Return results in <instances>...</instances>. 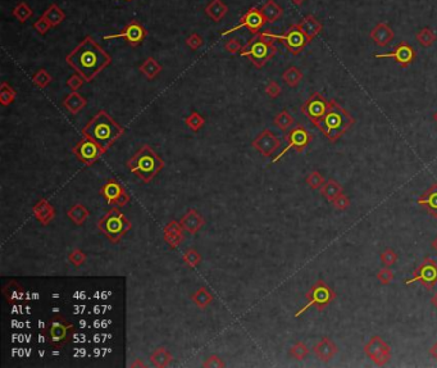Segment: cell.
I'll return each instance as SVG.
<instances>
[{
	"label": "cell",
	"mask_w": 437,
	"mask_h": 368,
	"mask_svg": "<svg viewBox=\"0 0 437 368\" xmlns=\"http://www.w3.org/2000/svg\"><path fill=\"white\" fill-rule=\"evenodd\" d=\"M203 367H207V368H223L226 367V363H224L222 359L216 354H212L209 355L203 363Z\"/></svg>",
	"instance_id": "53"
},
{
	"label": "cell",
	"mask_w": 437,
	"mask_h": 368,
	"mask_svg": "<svg viewBox=\"0 0 437 368\" xmlns=\"http://www.w3.org/2000/svg\"><path fill=\"white\" fill-rule=\"evenodd\" d=\"M272 37L275 39V41H280L282 44L287 47V50L294 55H298L300 51L305 47V45L309 44L310 40H309L306 35L303 32V30L300 28L299 24H294L291 27L286 31L285 34L282 35H275L272 34Z\"/></svg>",
	"instance_id": "12"
},
{
	"label": "cell",
	"mask_w": 437,
	"mask_h": 368,
	"mask_svg": "<svg viewBox=\"0 0 437 368\" xmlns=\"http://www.w3.org/2000/svg\"><path fill=\"white\" fill-rule=\"evenodd\" d=\"M312 138H313L312 134L305 129L304 126L298 125L295 126V127H292L291 130H288V131L285 134V140L286 142H287V145H286V148L284 149V150H281L280 154H277L275 158L272 159V163L278 162V161L285 156L288 150H291V149L292 150H295L296 153L304 152L305 148H306V146L310 144V141H312Z\"/></svg>",
	"instance_id": "9"
},
{
	"label": "cell",
	"mask_w": 437,
	"mask_h": 368,
	"mask_svg": "<svg viewBox=\"0 0 437 368\" xmlns=\"http://www.w3.org/2000/svg\"><path fill=\"white\" fill-rule=\"evenodd\" d=\"M431 248H432V249H434L435 252L437 253V235H436V237L432 240V243H431Z\"/></svg>",
	"instance_id": "60"
},
{
	"label": "cell",
	"mask_w": 437,
	"mask_h": 368,
	"mask_svg": "<svg viewBox=\"0 0 437 368\" xmlns=\"http://www.w3.org/2000/svg\"><path fill=\"white\" fill-rule=\"evenodd\" d=\"M261 12L263 14V17L265 18V21H267V23H273L278 18H281V16L284 14L282 8L276 3L275 0H268L267 3L261 8Z\"/></svg>",
	"instance_id": "29"
},
{
	"label": "cell",
	"mask_w": 437,
	"mask_h": 368,
	"mask_svg": "<svg viewBox=\"0 0 437 368\" xmlns=\"http://www.w3.org/2000/svg\"><path fill=\"white\" fill-rule=\"evenodd\" d=\"M228 7L222 1V0H212L207 7H205V13L216 22H219L222 18L227 14Z\"/></svg>",
	"instance_id": "31"
},
{
	"label": "cell",
	"mask_w": 437,
	"mask_h": 368,
	"mask_svg": "<svg viewBox=\"0 0 437 368\" xmlns=\"http://www.w3.org/2000/svg\"><path fill=\"white\" fill-rule=\"evenodd\" d=\"M180 223L183 230L194 236L203 229V226L205 225V218L197 209L191 208L183 214L182 218L180 220Z\"/></svg>",
	"instance_id": "21"
},
{
	"label": "cell",
	"mask_w": 437,
	"mask_h": 368,
	"mask_svg": "<svg viewBox=\"0 0 437 368\" xmlns=\"http://www.w3.org/2000/svg\"><path fill=\"white\" fill-rule=\"evenodd\" d=\"M3 294L7 299L8 304H16L26 299V291L23 286L18 284L17 281H9L5 286L3 287Z\"/></svg>",
	"instance_id": "25"
},
{
	"label": "cell",
	"mask_w": 437,
	"mask_h": 368,
	"mask_svg": "<svg viewBox=\"0 0 437 368\" xmlns=\"http://www.w3.org/2000/svg\"><path fill=\"white\" fill-rule=\"evenodd\" d=\"M51 81H53V77H51V74L49 73L45 68L39 69V71L32 76V82H34L35 86H38L39 89L48 88Z\"/></svg>",
	"instance_id": "42"
},
{
	"label": "cell",
	"mask_w": 437,
	"mask_h": 368,
	"mask_svg": "<svg viewBox=\"0 0 437 368\" xmlns=\"http://www.w3.org/2000/svg\"><path fill=\"white\" fill-rule=\"evenodd\" d=\"M276 53L277 47L275 45V39L272 37V32L267 30L264 32H258L251 37L244 45L240 55L249 58L254 67L262 68L275 57Z\"/></svg>",
	"instance_id": "5"
},
{
	"label": "cell",
	"mask_w": 437,
	"mask_h": 368,
	"mask_svg": "<svg viewBox=\"0 0 437 368\" xmlns=\"http://www.w3.org/2000/svg\"><path fill=\"white\" fill-rule=\"evenodd\" d=\"M185 123L193 132H199L205 125V119L197 112H191L190 115H187L185 118Z\"/></svg>",
	"instance_id": "41"
},
{
	"label": "cell",
	"mask_w": 437,
	"mask_h": 368,
	"mask_svg": "<svg viewBox=\"0 0 437 368\" xmlns=\"http://www.w3.org/2000/svg\"><path fill=\"white\" fill-rule=\"evenodd\" d=\"M328 105L329 101L326 100L319 92H314L310 98L306 99V100L303 103L302 108L300 109H302L303 113L312 121L313 125L315 126L321 119H322L323 115H326V112L328 109Z\"/></svg>",
	"instance_id": "17"
},
{
	"label": "cell",
	"mask_w": 437,
	"mask_h": 368,
	"mask_svg": "<svg viewBox=\"0 0 437 368\" xmlns=\"http://www.w3.org/2000/svg\"><path fill=\"white\" fill-rule=\"evenodd\" d=\"M251 146L263 157H272L281 146V140L269 129H265L251 142Z\"/></svg>",
	"instance_id": "18"
},
{
	"label": "cell",
	"mask_w": 437,
	"mask_h": 368,
	"mask_svg": "<svg viewBox=\"0 0 437 368\" xmlns=\"http://www.w3.org/2000/svg\"><path fill=\"white\" fill-rule=\"evenodd\" d=\"M185 41H186V45L190 47L191 50H197L204 43L203 37L200 36L199 34H197V32H194V34H191L190 36H187Z\"/></svg>",
	"instance_id": "51"
},
{
	"label": "cell",
	"mask_w": 437,
	"mask_h": 368,
	"mask_svg": "<svg viewBox=\"0 0 437 368\" xmlns=\"http://www.w3.org/2000/svg\"><path fill=\"white\" fill-rule=\"evenodd\" d=\"M305 298H306V304L295 313L296 318L300 317L303 313H305L309 308L312 307L317 308L319 312H322L325 308L328 307L329 304L335 300L336 293L332 287L326 284L325 281L318 280L306 291Z\"/></svg>",
	"instance_id": "8"
},
{
	"label": "cell",
	"mask_w": 437,
	"mask_h": 368,
	"mask_svg": "<svg viewBox=\"0 0 437 368\" xmlns=\"http://www.w3.org/2000/svg\"><path fill=\"white\" fill-rule=\"evenodd\" d=\"M376 277H377V280L381 282V285H383V286H387V285L391 284L393 278H395V274H393L391 268L385 266V267L380 268V270L377 271Z\"/></svg>",
	"instance_id": "46"
},
{
	"label": "cell",
	"mask_w": 437,
	"mask_h": 368,
	"mask_svg": "<svg viewBox=\"0 0 437 368\" xmlns=\"http://www.w3.org/2000/svg\"><path fill=\"white\" fill-rule=\"evenodd\" d=\"M244 45L241 44V41L239 39H230V40L226 43L224 45V49L226 51H228L230 54H236V53H240L242 50Z\"/></svg>",
	"instance_id": "55"
},
{
	"label": "cell",
	"mask_w": 437,
	"mask_h": 368,
	"mask_svg": "<svg viewBox=\"0 0 437 368\" xmlns=\"http://www.w3.org/2000/svg\"><path fill=\"white\" fill-rule=\"evenodd\" d=\"M341 193H344L341 184L333 179L327 180L321 187V195L329 203H332Z\"/></svg>",
	"instance_id": "28"
},
{
	"label": "cell",
	"mask_w": 437,
	"mask_h": 368,
	"mask_svg": "<svg viewBox=\"0 0 437 368\" xmlns=\"http://www.w3.org/2000/svg\"><path fill=\"white\" fill-rule=\"evenodd\" d=\"M12 14H13V17L16 18V20L20 21L21 23H24L28 18L32 17L34 12H32V9H31L30 7H28L27 3L22 1V3H18L17 5L13 8Z\"/></svg>",
	"instance_id": "40"
},
{
	"label": "cell",
	"mask_w": 437,
	"mask_h": 368,
	"mask_svg": "<svg viewBox=\"0 0 437 368\" xmlns=\"http://www.w3.org/2000/svg\"><path fill=\"white\" fill-rule=\"evenodd\" d=\"M86 259H87L86 254L80 249L72 250V253L68 255V260H69V263L73 264L76 268L81 267L82 264H85Z\"/></svg>",
	"instance_id": "49"
},
{
	"label": "cell",
	"mask_w": 437,
	"mask_h": 368,
	"mask_svg": "<svg viewBox=\"0 0 437 368\" xmlns=\"http://www.w3.org/2000/svg\"><path fill=\"white\" fill-rule=\"evenodd\" d=\"M355 119L336 100H329L328 109L322 119L315 125L331 142H336L354 125Z\"/></svg>",
	"instance_id": "4"
},
{
	"label": "cell",
	"mask_w": 437,
	"mask_h": 368,
	"mask_svg": "<svg viewBox=\"0 0 437 368\" xmlns=\"http://www.w3.org/2000/svg\"><path fill=\"white\" fill-rule=\"evenodd\" d=\"M417 39L423 46H431V45L434 44V41L436 40V35L430 28H423V30H420L418 32Z\"/></svg>",
	"instance_id": "48"
},
{
	"label": "cell",
	"mask_w": 437,
	"mask_h": 368,
	"mask_svg": "<svg viewBox=\"0 0 437 368\" xmlns=\"http://www.w3.org/2000/svg\"><path fill=\"white\" fill-rule=\"evenodd\" d=\"M84 82H86L85 80H84V77H82V76H80L78 73H75V74H72L71 77L67 80V86L71 89L72 92H77L78 89L81 88L82 85H84Z\"/></svg>",
	"instance_id": "54"
},
{
	"label": "cell",
	"mask_w": 437,
	"mask_h": 368,
	"mask_svg": "<svg viewBox=\"0 0 437 368\" xmlns=\"http://www.w3.org/2000/svg\"><path fill=\"white\" fill-rule=\"evenodd\" d=\"M72 153H73L76 156V158H77L82 164H85L86 167L92 166L94 163H96V161H98L103 154H105L104 150H103L95 141H92V140H90V138H84L82 140H80V141L73 146Z\"/></svg>",
	"instance_id": "14"
},
{
	"label": "cell",
	"mask_w": 437,
	"mask_h": 368,
	"mask_svg": "<svg viewBox=\"0 0 437 368\" xmlns=\"http://www.w3.org/2000/svg\"><path fill=\"white\" fill-rule=\"evenodd\" d=\"M419 282L428 291L432 290L437 284V263L431 258H424L423 262L418 266L413 272V277L407 280L404 284L412 285Z\"/></svg>",
	"instance_id": "11"
},
{
	"label": "cell",
	"mask_w": 437,
	"mask_h": 368,
	"mask_svg": "<svg viewBox=\"0 0 437 368\" xmlns=\"http://www.w3.org/2000/svg\"><path fill=\"white\" fill-rule=\"evenodd\" d=\"M191 300L200 309H205L209 307L212 301H213V295L208 290L207 287H199L193 295H191Z\"/></svg>",
	"instance_id": "35"
},
{
	"label": "cell",
	"mask_w": 437,
	"mask_h": 368,
	"mask_svg": "<svg viewBox=\"0 0 437 368\" xmlns=\"http://www.w3.org/2000/svg\"><path fill=\"white\" fill-rule=\"evenodd\" d=\"M67 65L86 82H91L103 69L112 63V58L92 36H85L80 44L66 55Z\"/></svg>",
	"instance_id": "1"
},
{
	"label": "cell",
	"mask_w": 437,
	"mask_h": 368,
	"mask_svg": "<svg viewBox=\"0 0 437 368\" xmlns=\"http://www.w3.org/2000/svg\"><path fill=\"white\" fill-rule=\"evenodd\" d=\"M99 193L104 198L107 204L115 208H122L131 202V195L117 179L105 180Z\"/></svg>",
	"instance_id": "10"
},
{
	"label": "cell",
	"mask_w": 437,
	"mask_h": 368,
	"mask_svg": "<svg viewBox=\"0 0 437 368\" xmlns=\"http://www.w3.org/2000/svg\"><path fill=\"white\" fill-rule=\"evenodd\" d=\"M418 206L423 207L424 209L431 217L437 218V183L432 185L424 191L417 200Z\"/></svg>",
	"instance_id": "24"
},
{
	"label": "cell",
	"mask_w": 437,
	"mask_h": 368,
	"mask_svg": "<svg viewBox=\"0 0 437 368\" xmlns=\"http://www.w3.org/2000/svg\"><path fill=\"white\" fill-rule=\"evenodd\" d=\"M265 23H267V21H265V18L263 17L261 9H259V8L253 7L247 10L246 13L240 18V22H239L238 26H235V27L230 28L228 31L222 32V36L232 34L235 31L240 30V28H246L247 31H250L251 34L255 35L258 34V32H261L262 27H263Z\"/></svg>",
	"instance_id": "16"
},
{
	"label": "cell",
	"mask_w": 437,
	"mask_h": 368,
	"mask_svg": "<svg viewBox=\"0 0 437 368\" xmlns=\"http://www.w3.org/2000/svg\"><path fill=\"white\" fill-rule=\"evenodd\" d=\"M313 353H314L315 357H317L319 361L325 362V363H328V362L331 361V359H333V357L339 353V346H337L328 336H323V338L319 339L318 343L314 345Z\"/></svg>",
	"instance_id": "20"
},
{
	"label": "cell",
	"mask_w": 437,
	"mask_h": 368,
	"mask_svg": "<svg viewBox=\"0 0 437 368\" xmlns=\"http://www.w3.org/2000/svg\"><path fill=\"white\" fill-rule=\"evenodd\" d=\"M281 77L282 80H284V82H286L290 88H296V86L300 84V81L303 80V72L300 71L298 67H294V66H292V67L287 68V69L282 73Z\"/></svg>",
	"instance_id": "38"
},
{
	"label": "cell",
	"mask_w": 437,
	"mask_h": 368,
	"mask_svg": "<svg viewBox=\"0 0 437 368\" xmlns=\"http://www.w3.org/2000/svg\"><path fill=\"white\" fill-rule=\"evenodd\" d=\"M67 216L72 222L75 223V225L82 226V225L86 222V220L88 218V216H90V212H88V209L85 206H82V204L77 203V204H75V206L72 207L71 209L68 210Z\"/></svg>",
	"instance_id": "34"
},
{
	"label": "cell",
	"mask_w": 437,
	"mask_h": 368,
	"mask_svg": "<svg viewBox=\"0 0 437 368\" xmlns=\"http://www.w3.org/2000/svg\"><path fill=\"white\" fill-rule=\"evenodd\" d=\"M393 34L391 28L385 23H378L371 32V39L380 46H385L393 40Z\"/></svg>",
	"instance_id": "27"
},
{
	"label": "cell",
	"mask_w": 437,
	"mask_h": 368,
	"mask_svg": "<svg viewBox=\"0 0 437 368\" xmlns=\"http://www.w3.org/2000/svg\"><path fill=\"white\" fill-rule=\"evenodd\" d=\"M310 353V349L308 348V345L303 343V341H296L291 348H290V355L292 358L296 359V361H303L309 355Z\"/></svg>",
	"instance_id": "43"
},
{
	"label": "cell",
	"mask_w": 437,
	"mask_h": 368,
	"mask_svg": "<svg viewBox=\"0 0 437 368\" xmlns=\"http://www.w3.org/2000/svg\"><path fill=\"white\" fill-rule=\"evenodd\" d=\"M126 167L143 183L149 184L164 168V161L152 146L145 144L126 162Z\"/></svg>",
	"instance_id": "3"
},
{
	"label": "cell",
	"mask_w": 437,
	"mask_h": 368,
	"mask_svg": "<svg viewBox=\"0 0 437 368\" xmlns=\"http://www.w3.org/2000/svg\"><path fill=\"white\" fill-rule=\"evenodd\" d=\"M332 204H333V207H335L336 209L342 210V212H344V210H346L350 207L349 196L345 195V194H344V193H341L339 196H337V198H336L335 200H333Z\"/></svg>",
	"instance_id": "52"
},
{
	"label": "cell",
	"mask_w": 437,
	"mask_h": 368,
	"mask_svg": "<svg viewBox=\"0 0 437 368\" xmlns=\"http://www.w3.org/2000/svg\"><path fill=\"white\" fill-rule=\"evenodd\" d=\"M43 16L49 21V23H50L53 27L59 26V24L66 20V13L61 9V8L58 7L57 4H51L50 7L43 13Z\"/></svg>",
	"instance_id": "36"
},
{
	"label": "cell",
	"mask_w": 437,
	"mask_h": 368,
	"mask_svg": "<svg viewBox=\"0 0 437 368\" xmlns=\"http://www.w3.org/2000/svg\"><path fill=\"white\" fill-rule=\"evenodd\" d=\"M273 123H275L282 132H287L288 130L294 126L295 119L294 117L288 113L287 109H282L280 113H277V115H276L275 118H273Z\"/></svg>",
	"instance_id": "37"
},
{
	"label": "cell",
	"mask_w": 437,
	"mask_h": 368,
	"mask_svg": "<svg viewBox=\"0 0 437 368\" xmlns=\"http://www.w3.org/2000/svg\"><path fill=\"white\" fill-rule=\"evenodd\" d=\"M305 183H306V185L312 190H321V187H322L326 181L322 173L315 169V171H312V172L305 177Z\"/></svg>",
	"instance_id": "44"
},
{
	"label": "cell",
	"mask_w": 437,
	"mask_h": 368,
	"mask_svg": "<svg viewBox=\"0 0 437 368\" xmlns=\"http://www.w3.org/2000/svg\"><path fill=\"white\" fill-rule=\"evenodd\" d=\"M32 214L36 218L38 222H40L43 226H48L51 221L57 216L55 208L49 203L48 199H40L34 207H32Z\"/></svg>",
	"instance_id": "22"
},
{
	"label": "cell",
	"mask_w": 437,
	"mask_h": 368,
	"mask_svg": "<svg viewBox=\"0 0 437 368\" xmlns=\"http://www.w3.org/2000/svg\"><path fill=\"white\" fill-rule=\"evenodd\" d=\"M291 1L294 4H296V5H300V4H302L303 1H304V0H291Z\"/></svg>",
	"instance_id": "61"
},
{
	"label": "cell",
	"mask_w": 437,
	"mask_h": 368,
	"mask_svg": "<svg viewBox=\"0 0 437 368\" xmlns=\"http://www.w3.org/2000/svg\"><path fill=\"white\" fill-rule=\"evenodd\" d=\"M431 304H432V305H434V307L437 309V291H436V294L431 298Z\"/></svg>",
	"instance_id": "59"
},
{
	"label": "cell",
	"mask_w": 437,
	"mask_h": 368,
	"mask_svg": "<svg viewBox=\"0 0 437 368\" xmlns=\"http://www.w3.org/2000/svg\"><path fill=\"white\" fill-rule=\"evenodd\" d=\"M96 226L98 230L113 244H118L122 237L126 236V233L132 229L131 222L126 218L119 208L115 207L99 218Z\"/></svg>",
	"instance_id": "6"
},
{
	"label": "cell",
	"mask_w": 437,
	"mask_h": 368,
	"mask_svg": "<svg viewBox=\"0 0 437 368\" xmlns=\"http://www.w3.org/2000/svg\"><path fill=\"white\" fill-rule=\"evenodd\" d=\"M130 367H133V368H136V367L146 368V367H148V365H145V363H144V362L140 361V359H136V361L133 362V363H131V365H130Z\"/></svg>",
	"instance_id": "57"
},
{
	"label": "cell",
	"mask_w": 437,
	"mask_h": 368,
	"mask_svg": "<svg viewBox=\"0 0 437 368\" xmlns=\"http://www.w3.org/2000/svg\"><path fill=\"white\" fill-rule=\"evenodd\" d=\"M183 231L185 230H183L182 226H181L180 221H170V222L164 226V229H163L164 241H166L172 249H176V248L180 247V244L182 243Z\"/></svg>",
	"instance_id": "23"
},
{
	"label": "cell",
	"mask_w": 437,
	"mask_h": 368,
	"mask_svg": "<svg viewBox=\"0 0 437 368\" xmlns=\"http://www.w3.org/2000/svg\"><path fill=\"white\" fill-rule=\"evenodd\" d=\"M148 36V31L137 20H131L125 27L121 30V32L113 35L104 36V40H112V39H125L132 47L139 46Z\"/></svg>",
	"instance_id": "15"
},
{
	"label": "cell",
	"mask_w": 437,
	"mask_h": 368,
	"mask_svg": "<svg viewBox=\"0 0 437 368\" xmlns=\"http://www.w3.org/2000/svg\"><path fill=\"white\" fill-rule=\"evenodd\" d=\"M380 259L382 262L383 266H386V267H391L393 264L396 263L397 259H399V255H397L396 252H393L391 248H386V249L383 250L382 253L380 255Z\"/></svg>",
	"instance_id": "47"
},
{
	"label": "cell",
	"mask_w": 437,
	"mask_h": 368,
	"mask_svg": "<svg viewBox=\"0 0 437 368\" xmlns=\"http://www.w3.org/2000/svg\"><path fill=\"white\" fill-rule=\"evenodd\" d=\"M75 324L67 321L65 317H53L45 324L43 330V336L46 339L49 345L54 348H63L69 343L75 334Z\"/></svg>",
	"instance_id": "7"
},
{
	"label": "cell",
	"mask_w": 437,
	"mask_h": 368,
	"mask_svg": "<svg viewBox=\"0 0 437 368\" xmlns=\"http://www.w3.org/2000/svg\"><path fill=\"white\" fill-rule=\"evenodd\" d=\"M81 134L84 138L95 141L107 153L117 140L122 138L125 129L108 115V112L102 109L86 123Z\"/></svg>",
	"instance_id": "2"
},
{
	"label": "cell",
	"mask_w": 437,
	"mask_h": 368,
	"mask_svg": "<svg viewBox=\"0 0 437 368\" xmlns=\"http://www.w3.org/2000/svg\"><path fill=\"white\" fill-rule=\"evenodd\" d=\"M430 355L432 358L437 359V341L430 348Z\"/></svg>",
	"instance_id": "58"
},
{
	"label": "cell",
	"mask_w": 437,
	"mask_h": 368,
	"mask_svg": "<svg viewBox=\"0 0 437 368\" xmlns=\"http://www.w3.org/2000/svg\"><path fill=\"white\" fill-rule=\"evenodd\" d=\"M139 69L148 80H154L162 72V66L159 65V62L156 61V59L149 57L146 58L145 61L140 65Z\"/></svg>",
	"instance_id": "30"
},
{
	"label": "cell",
	"mask_w": 437,
	"mask_h": 368,
	"mask_svg": "<svg viewBox=\"0 0 437 368\" xmlns=\"http://www.w3.org/2000/svg\"><path fill=\"white\" fill-rule=\"evenodd\" d=\"M364 354L368 357L374 365L385 366L391 359V346L381 338L380 335H374L364 345Z\"/></svg>",
	"instance_id": "13"
},
{
	"label": "cell",
	"mask_w": 437,
	"mask_h": 368,
	"mask_svg": "<svg viewBox=\"0 0 437 368\" xmlns=\"http://www.w3.org/2000/svg\"><path fill=\"white\" fill-rule=\"evenodd\" d=\"M265 92H267V95L271 99L278 98L280 94H281V86H280L277 82L272 80V81L268 82L267 86H265Z\"/></svg>",
	"instance_id": "56"
},
{
	"label": "cell",
	"mask_w": 437,
	"mask_h": 368,
	"mask_svg": "<svg viewBox=\"0 0 437 368\" xmlns=\"http://www.w3.org/2000/svg\"><path fill=\"white\" fill-rule=\"evenodd\" d=\"M298 24L300 26V28L303 30V32L306 35V37H308L310 41H312L313 39H314V37L319 34V31L322 30V26H321V23H319L318 21L315 20L313 16H306V17H305L304 20H303L302 22Z\"/></svg>",
	"instance_id": "32"
},
{
	"label": "cell",
	"mask_w": 437,
	"mask_h": 368,
	"mask_svg": "<svg viewBox=\"0 0 437 368\" xmlns=\"http://www.w3.org/2000/svg\"><path fill=\"white\" fill-rule=\"evenodd\" d=\"M182 260L183 263L186 264L189 268H195L201 263V255H200V253L197 250L190 248V249H187L186 252H185Z\"/></svg>",
	"instance_id": "45"
},
{
	"label": "cell",
	"mask_w": 437,
	"mask_h": 368,
	"mask_svg": "<svg viewBox=\"0 0 437 368\" xmlns=\"http://www.w3.org/2000/svg\"><path fill=\"white\" fill-rule=\"evenodd\" d=\"M17 98V92L8 82H3L0 85V103L3 107H8L14 103Z\"/></svg>",
	"instance_id": "39"
},
{
	"label": "cell",
	"mask_w": 437,
	"mask_h": 368,
	"mask_svg": "<svg viewBox=\"0 0 437 368\" xmlns=\"http://www.w3.org/2000/svg\"><path fill=\"white\" fill-rule=\"evenodd\" d=\"M434 121L437 123V111L435 112V115H434Z\"/></svg>",
	"instance_id": "62"
},
{
	"label": "cell",
	"mask_w": 437,
	"mask_h": 368,
	"mask_svg": "<svg viewBox=\"0 0 437 368\" xmlns=\"http://www.w3.org/2000/svg\"><path fill=\"white\" fill-rule=\"evenodd\" d=\"M51 27H53V26H51V24L49 23V21L46 20V18H45L44 16H41V17H39L38 20L35 21V23H34L35 31H36V32H38V34H40V35L48 34V31L50 30Z\"/></svg>",
	"instance_id": "50"
},
{
	"label": "cell",
	"mask_w": 437,
	"mask_h": 368,
	"mask_svg": "<svg viewBox=\"0 0 437 368\" xmlns=\"http://www.w3.org/2000/svg\"><path fill=\"white\" fill-rule=\"evenodd\" d=\"M376 58H393L401 67L407 68L415 59V53H414L413 47L408 43L403 41L393 49V51L385 53V54H377Z\"/></svg>",
	"instance_id": "19"
},
{
	"label": "cell",
	"mask_w": 437,
	"mask_h": 368,
	"mask_svg": "<svg viewBox=\"0 0 437 368\" xmlns=\"http://www.w3.org/2000/svg\"><path fill=\"white\" fill-rule=\"evenodd\" d=\"M172 354L166 348H158L150 354V362L154 367L164 368L172 363Z\"/></svg>",
	"instance_id": "33"
},
{
	"label": "cell",
	"mask_w": 437,
	"mask_h": 368,
	"mask_svg": "<svg viewBox=\"0 0 437 368\" xmlns=\"http://www.w3.org/2000/svg\"><path fill=\"white\" fill-rule=\"evenodd\" d=\"M127 1H132V0H127Z\"/></svg>",
	"instance_id": "63"
},
{
	"label": "cell",
	"mask_w": 437,
	"mask_h": 368,
	"mask_svg": "<svg viewBox=\"0 0 437 368\" xmlns=\"http://www.w3.org/2000/svg\"><path fill=\"white\" fill-rule=\"evenodd\" d=\"M87 105V100H86L82 95L78 94L77 92H72L63 99V107L67 109L69 113L72 115H77L82 109L85 108Z\"/></svg>",
	"instance_id": "26"
}]
</instances>
